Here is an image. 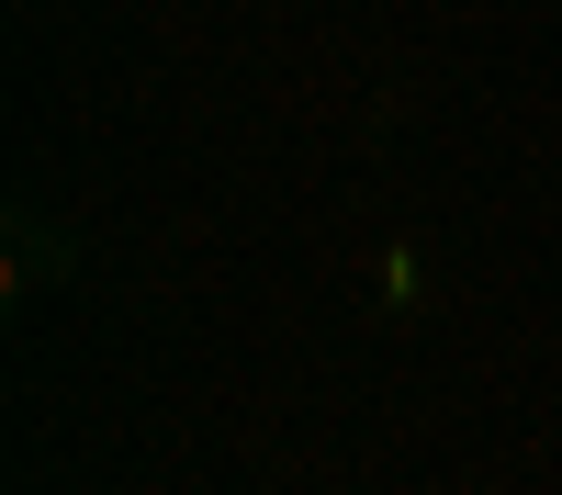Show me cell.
Returning a JSON list of instances; mask_svg holds the SVG:
<instances>
[{
    "mask_svg": "<svg viewBox=\"0 0 562 495\" xmlns=\"http://www.w3.org/2000/svg\"><path fill=\"white\" fill-rule=\"evenodd\" d=\"M0 225H12V259H0V293H12V315H23L34 293H57V282H68V270H79V237H68V225H57V214H45L34 192H23L12 214H0Z\"/></svg>",
    "mask_w": 562,
    "mask_h": 495,
    "instance_id": "cell-1",
    "label": "cell"
}]
</instances>
